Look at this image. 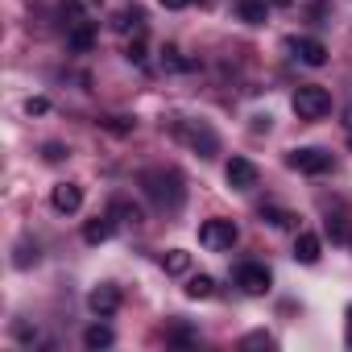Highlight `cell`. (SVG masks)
Returning a JSON list of instances; mask_svg holds the SVG:
<instances>
[{"instance_id": "cell-3", "label": "cell", "mask_w": 352, "mask_h": 352, "mask_svg": "<svg viewBox=\"0 0 352 352\" xmlns=\"http://www.w3.org/2000/svg\"><path fill=\"white\" fill-rule=\"evenodd\" d=\"M290 108H294L298 120H323V116L331 112V96H327V87H319V83H302V87L294 91Z\"/></svg>"}, {"instance_id": "cell-6", "label": "cell", "mask_w": 352, "mask_h": 352, "mask_svg": "<svg viewBox=\"0 0 352 352\" xmlns=\"http://www.w3.org/2000/svg\"><path fill=\"white\" fill-rule=\"evenodd\" d=\"M87 307H91V315H96V319H112V315L120 311V290H116L112 282H100V286H91Z\"/></svg>"}, {"instance_id": "cell-24", "label": "cell", "mask_w": 352, "mask_h": 352, "mask_svg": "<svg viewBox=\"0 0 352 352\" xmlns=\"http://www.w3.org/2000/svg\"><path fill=\"white\" fill-rule=\"evenodd\" d=\"M124 58H129V63H137V67H141V63H145V42H141V38H133V42H129V46H124Z\"/></svg>"}, {"instance_id": "cell-14", "label": "cell", "mask_w": 352, "mask_h": 352, "mask_svg": "<svg viewBox=\"0 0 352 352\" xmlns=\"http://www.w3.org/2000/svg\"><path fill=\"white\" fill-rule=\"evenodd\" d=\"M323 257V245H319V236L315 232H298V241H294V261H302V265H315Z\"/></svg>"}, {"instance_id": "cell-26", "label": "cell", "mask_w": 352, "mask_h": 352, "mask_svg": "<svg viewBox=\"0 0 352 352\" xmlns=\"http://www.w3.org/2000/svg\"><path fill=\"white\" fill-rule=\"evenodd\" d=\"M245 348H274V336H265V331H253V336H245Z\"/></svg>"}, {"instance_id": "cell-17", "label": "cell", "mask_w": 352, "mask_h": 352, "mask_svg": "<svg viewBox=\"0 0 352 352\" xmlns=\"http://www.w3.org/2000/svg\"><path fill=\"white\" fill-rule=\"evenodd\" d=\"M162 270L174 274V278H183V274L191 270V253H187V249H170V253H162Z\"/></svg>"}, {"instance_id": "cell-2", "label": "cell", "mask_w": 352, "mask_h": 352, "mask_svg": "<svg viewBox=\"0 0 352 352\" xmlns=\"http://www.w3.org/2000/svg\"><path fill=\"white\" fill-rule=\"evenodd\" d=\"M174 137L187 141L199 157H216V153H220V137H216V129L204 124V120H174Z\"/></svg>"}, {"instance_id": "cell-5", "label": "cell", "mask_w": 352, "mask_h": 352, "mask_svg": "<svg viewBox=\"0 0 352 352\" xmlns=\"http://www.w3.org/2000/svg\"><path fill=\"white\" fill-rule=\"evenodd\" d=\"M286 166L298 170V174H331L336 170V157L319 145H307V149H290L286 153Z\"/></svg>"}, {"instance_id": "cell-28", "label": "cell", "mask_w": 352, "mask_h": 352, "mask_svg": "<svg viewBox=\"0 0 352 352\" xmlns=\"http://www.w3.org/2000/svg\"><path fill=\"white\" fill-rule=\"evenodd\" d=\"M104 124H108V129H112V133H133V124H129V120H124V116H108V120H104Z\"/></svg>"}, {"instance_id": "cell-1", "label": "cell", "mask_w": 352, "mask_h": 352, "mask_svg": "<svg viewBox=\"0 0 352 352\" xmlns=\"http://www.w3.org/2000/svg\"><path fill=\"white\" fill-rule=\"evenodd\" d=\"M141 191H145V199L157 208V212H166V216H174V212H183V204H187V183H183V174L174 170V166H153V170H141Z\"/></svg>"}, {"instance_id": "cell-23", "label": "cell", "mask_w": 352, "mask_h": 352, "mask_svg": "<svg viewBox=\"0 0 352 352\" xmlns=\"http://www.w3.org/2000/svg\"><path fill=\"white\" fill-rule=\"evenodd\" d=\"M170 344H179V348H191V344H199V336L187 327V323H179V327H170V336H166Z\"/></svg>"}, {"instance_id": "cell-15", "label": "cell", "mask_w": 352, "mask_h": 352, "mask_svg": "<svg viewBox=\"0 0 352 352\" xmlns=\"http://www.w3.org/2000/svg\"><path fill=\"white\" fill-rule=\"evenodd\" d=\"M112 25H116L120 34H133V38H141V34H145V9H137V5H133V9H120Z\"/></svg>"}, {"instance_id": "cell-20", "label": "cell", "mask_w": 352, "mask_h": 352, "mask_svg": "<svg viewBox=\"0 0 352 352\" xmlns=\"http://www.w3.org/2000/svg\"><path fill=\"white\" fill-rule=\"evenodd\" d=\"M261 220H270L274 228H294L298 224V216L286 212V208H261Z\"/></svg>"}, {"instance_id": "cell-7", "label": "cell", "mask_w": 352, "mask_h": 352, "mask_svg": "<svg viewBox=\"0 0 352 352\" xmlns=\"http://www.w3.org/2000/svg\"><path fill=\"white\" fill-rule=\"evenodd\" d=\"M224 179H228L232 191H253L261 174H257V166H253L249 157H232V162L224 166Z\"/></svg>"}, {"instance_id": "cell-10", "label": "cell", "mask_w": 352, "mask_h": 352, "mask_svg": "<svg viewBox=\"0 0 352 352\" xmlns=\"http://www.w3.org/2000/svg\"><path fill=\"white\" fill-rule=\"evenodd\" d=\"M50 204H54V212L75 216V212L83 208V187H75V183H58V187L50 191Z\"/></svg>"}, {"instance_id": "cell-8", "label": "cell", "mask_w": 352, "mask_h": 352, "mask_svg": "<svg viewBox=\"0 0 352 352\" xmlns=\"http://www.w3.org/2000/svg\"><path fill=\"white\" fill-rule=\"evenodd\" d=\"M270 270L265 265H257V261H245V265H236V286L245 290V294H265L270 290Z\"/></svg>"}, {"instance_id": "cell-32", "label": "cell", "mask_w": 352, "mask_h": 352, "mask_svg": "<svg viewBox=\"0 0 352 352\" xmlns=\"http://www.w3.org/2000/svg\"><path fill=\"white\" fill-rule=\"evenodd\" d=\"M348 344H352V307H348Z\"/></svg>"}, {"instance_id": "cell-16", "label": "cell", "mask_w": 352, "mask_h": 352, "mask_svg": "<svg viewBox=\"0 0 352 352\" xmlns=\"http://www.w3.org/2000/svg\"><path fill=\"white\" fill-rule=\"evenodd\" d=\"M112 344H116V336H112L108 323H91V327L83 331V348H91V352H96V348H112Z\"/></svg>"}, {"instance_id": "cell-31", "label": "cell", "mask_w": 352, "mask_h": 352, "mask_svg": "<svg viewBox=\"0 0 352 352\" xmlns=\"http://www.w3.org/2000/svg\"><path fill=\"white\" fill-rule=\"evenodd\" d=\"M191 0H162V9H187Z\"/></svg>"}, {"instance_id": "cell-29", "label": "cell", "mask_w": 352, "mask_h": 352, "mask_svg": "<svg viewBox=\"0 0 352 352\" xmlns=\"http://www.w3.org/2000/svg\"><path fill=\"white\" fill-rule=\"evenodd\" d=\"M42 153H46V162H63V157H67V149H63L58 141H50V145H46Z\"/></svg>"}, {"instance_id": "cell-12", "label": "cell", "mask_w": 352, "mask_h": 352, "mask_svg": "<svg viewBox=\"0 0 352 352\" xmlns=\"http://www.w3.org/2000/svg\"><path fill=\"white\" fill-rule=\"evenodd\" d=\"M236 17L245 25H265L270 21V0H236Z\"/></svg>"}, {"instance_id": "cell-22", "label": "cell", "mask_w": 352, "mask_h": 352, "mask_svg": "<svg viewBox=\"0 0 352 352\" xmlns=\"http://www.w3.org/2000/svg\"><path fill=\"white\" fill-rule=\"evenodd\" d=\"M13 265H17V270H30V265H38V245L21 241V245H17V253H13Z\"/></svg>"}, {"instance_id": "cell-11", "label": "cell", "mask_w": 352, "mask_h": 352, "mask_svg": "<svg viewBox=\"0 0 352 352\" xmlns=\"http://www.w3.org/2000/svg\"><path fill=\"white\" fill-rule=\"evenodd\" d=\"M112 232H116V216H112V212H108V216H96V220L83 224V241H87V245H104Z\"/></svg>"}, {"instance_id": "cell-30", "label": "cell", "mask_w": 352, "mask_h": 352, "mask_svg": "<svg viewBox=\"0 0 352 352\" xmlns=\"http://www.w3.org/2000/svg\"><path fill=\"white\" fill-rule=\"evenodd\" d=\"M162 63H166V67H187V63L179 58V50H174V46H166V50H162Z\"/></svg>"}, {"instance_id": "cell-18", "label": "cell", "mask_w": 352, "mask_h": 352, "mask_svg": "<svg viewBox=\"0 0 352 352\" xmlns=\"http://www.w3.org/2000/svg\"><path fill=\"white\" fill-rule=\"evenodd\" d=\"M212 294H216V278L212 274H195L187 282V298H212Z\"/></svg>"}, {"instance_id": "cell-19", "label": "cell", "mask_w": 352, "mask_h": 352, "mask_svg": "<svg viewBox=\"0 0 352 352\" xmlns=\"http://www.w3.org/2000/svg\"><path fill=\"white\" fill-rule=\"evenodd\" d=\"M323 232H327L336 245H348V241H352V232H348V220H344V216H327V220H323Z\"/></svg>"}, {"instance_id": "cell-13", "label": "cell", "mask_w": 352, "mask_h": 352, "mask_svg": "<svg viewBox=\"0 0 352 352\" xmlns=\"http://www.w3.org/2000/svg\"><path fill=\"white\" fill-rule=\"evenodd\" d=\"M96 46V30L87 25V21H75L71 30H67V50H75V54H87Z\"/></svg>"}, {"instance_id": "cell-21", "label": "cell", "mask_w": 352, "mask_h": 352, "mask_svg": "<svg viewBox=\"0 0 352 352\" xmlns=\"http://www.w3.org/2000/svg\"><path fill=\"white\" fill-rule=\"evenodd\" d=\"M108 212H112L116 220H124V224H141V208H137V204H129V199H116Z\"/></svg>"}, {"instance_id": "cell-27", "label": "cell", "mask_w": 352, "mask_h": 352, "mask_svg": "<svg viewBox=\"0 0 352 352\" xmlns=\"http://www.w3.org/2000/svg\"><path fill=\"white\" fill-rule=\"evenodd\" d=\"M25 112H30V116H42V112H50V100L34 96V100H25Z\"/></svg>"}, {"instance_id": "cell-25", "label": "cell", "mask_w": 352, "mask_h": 352, "mask_svg": "<svg viewBox=\"0 0 352 352\" xmlns=\"http://www.w3.org/2000/svg\"><path fill=\"white\" fill-rule=\"evenodd\" d=\"M13 336L21 344H38V327H25V323H13Z\"/></svg>"}, {"instance_id": "cell-9", "label": "cell", "mask_w": 352, "mask_h": 352, "mask_svg": "<svg viewBox=\"0 0 352 352\" xmlns=\"http://www.w3.org/2000/svg\"><path fill=\"white\" fill-rule=\"evenodd\" d=\"M290 50L302 67H323L327 63V46L319 38H290Z\"/></svg>"}, {"instance_id": "cell-4", "label": "cell", "mask_w": 352, "mask_h": 352, "mask_svg": "<svg viewBox=\"0 0 352 352\" xmlns=\"http://www.w3.org/2000/svg\"><path fill=\"white\" fill-rule=\"evenodd\" d=\"M236 241H241V228H236L232 220H224V216H216V220H204V224H199V245H204V249H212V253H228Z\"/></svg>"}]
</instances>
